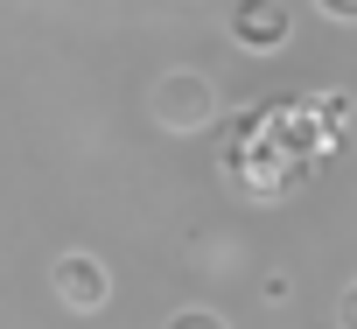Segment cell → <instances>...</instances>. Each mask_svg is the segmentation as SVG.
<instances>
[{
  "instance_id": "5",
  "label": "cell",
  "mask_w": 357,
  "mask_h": 329,
  "mask_svg": "<svg viewBox=\"0 0 357 329\" xmlns=\"http://www.w3.org/2000/svg\"><path fill=\"white\" fill-rule=\"evenodd\" d=\"M336 322L357 329V280H343V301H336Z\"/></svg>"
},
{
  "instance_id": "6",
  "label": "cell",
  "mask_w": 357,
  "mask_h": 329,
  "mask_svg": "<svg viewBox=\"0 0 357 329\" xmlns=\"http://www.w3.org/2000/svg\"><path fill=\"white\" fill-rule=\"evenodd\" d=\"M315 8H322L329 22H357V0H315Z\"/></svg>"
},
{
  "instance_id": "1",
  "label": "cell",
  "mask_w": 357,
  "mask_h": 329,
  "mask_svg": "<svg viewBox=\"0 0 357 329\" xmlns=\"http://www.w3.org/2000/svg\"><path fill=\"white\" fill-rule=\"evenodd\" d=\"M154 119H161L168 133L211 126V119H218V84H211L204 70H168V77L154 84Z\"/></svg>"
},
{
  "instance_id": "2",
  "label": "cell",
  "mask_w": 357,
  "mask_h": 329,
  "mask_svg": "<svg viewBox=\"0 0 357 329\" xmlns=\"http://www.w3.org/2000/svg\"><path fill=\"white\" fill-rule=\"evenodd\" d=\"M50 280H56V294H63V308H105L112 301V273H105V259L98 252H63L56 266H50Z\"/></svg>"
},
{
  "instance_id": "3",
  "label": "cell",
  "mask_w": 357,
  "mask_h": 329,
  "mask_svg": "<svg viewBox=\"0 0 357 329\" xmlns=\"http://www.w3.org/2000/svg\"><path fill=\"white\" fill-rule=\"evenodd\" d=\"M231 43L252 49V56L287 49V8H280V0H238V8H231Z\"/></svg>"
},
{
  "instance_id": "4",
  "label": "cell",
  "mask_w": 357,
  "mask_h": 329,
  "mask_svg": "<svg viewBox=\"0 0 357 329\" xmlns=\"http://www.w3.org/2000/svg\"><path fill=\"white\" fill-rule=\"evenodd\" d=\"M168 329H231V322H225L218 308H175V315H168Z\"/></svg>"
}]
</instances>
